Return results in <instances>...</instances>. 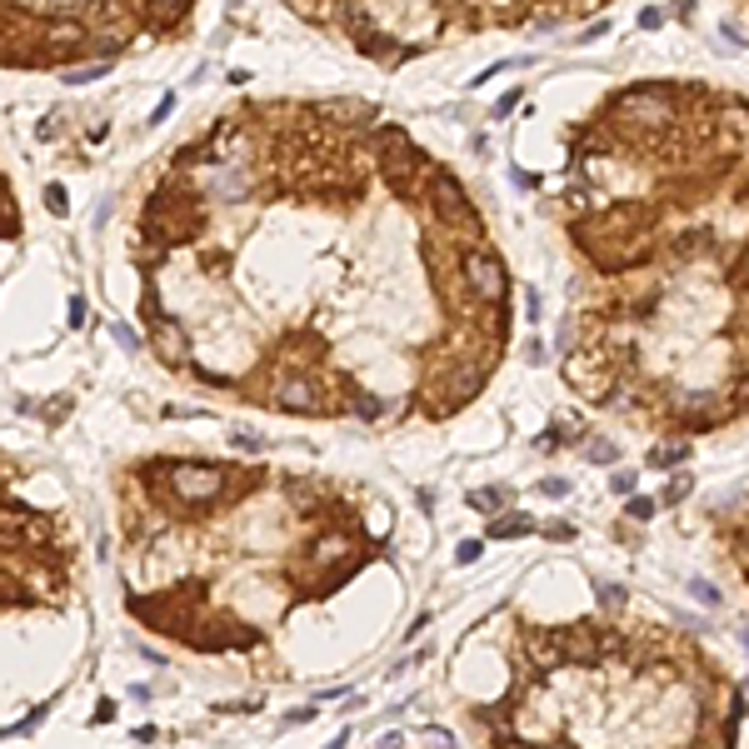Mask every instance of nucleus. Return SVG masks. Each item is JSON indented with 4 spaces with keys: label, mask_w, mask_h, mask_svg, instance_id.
<instances>
[{
    "label": "nucleus",
    "mask_w": 749,
    "mask_h": 749,
    "mask_svg": "<svg viewBox=\"0 0 749 749\" xmlns=\"http://www.w3.org/2000/svg\"><path fill=\"white\" fill-rule=\"evenodd\" d=\"M569 240L580 245L595 275H635L660 255V205L650 200H614L605 210L574 215L569 220Z\"/></svg>",
    "instance_id": "f257e3e1"
},
{
    "label": "nucleus",
    "mask_w": 749,
    "mask_h": 749,
    "mask_svg": "<svg viewBox=\"0 0 749 749\" xmlns=\"http://www.w3.org/2000/svg\"><path fill=\"white\" fill-rule=\"evenodd\" d=\"M135 475L150 490V500L180 509L185 520H200V514H210L220 500H240L235 490H255L265 480V470L215 465V459H145Z\"/></svg>",
    "instance_id": "f03ea898"
},
{
    "label": "nucleus",
    "mask_w": 749,
    "mask_h": 749,
    "mask_svg": "<svg viewBox=\"0 0 749 749\" xmlns=\"http://www.w3.org/2000/svg\"><path fill=\"white\" fill-rule=\"evenodd\" d=\"M365 135H370V150H375V160H380V185H385L400 205L425 200V180H430L435 160L410 140V130H405V125H370Z\"/></svg>",
    "instance_id": "7ed1b4c3"
},
{
    "label": "nucleus",
    "mask_w": 749,
    "mask_h": 749,
    "mask_svg": "<svg viewBox=\"0 0 749 749\" xmlns=\"http://www.w3.org/2000/svg\"><path fill=\"white\" fill-rule=\"evenodd\" d=\"M425 205H430L435 225L454 230V240L465 245V250L490 245V230H485V220H480L475 200L465 195V185H459L454 170H445V165H435V170H430V180H425Z\"/></svg>",
    "instance_id": "20e7f679"
},
{
    "label": "nucleus",
    "mask_w": 749,
    "mask_h": 749,
    "mask_svg": "<svg viewBox=\"0 0 749 749\" xmlns=\"http://www.w3.org/2000/svg\"><path fill=\"white\" fill-rule=\"evenodd\" d=\"M265 400H270L275 410H285V415H325V410H335L325 380H320L310 365H285L280 375H270Z\"/></svg>",
    "instance_id": "39448f33"
},
{
    "label": "nucleus",
    "mask_w": 749,
    "mask_h": 749,
    "mask_svg": "<svg viewBox=\"0 0 749 749\" xmlns=\"http://www.w3.org/2000/svg\"><path fill=\"white\" fill-rule=\"evenodd\" d=\"M459 285L480 305H509V270L490 245H475L459 255Z\"/></svg>",
    "instance_id": "423d86ee"
},
{
    "label": "nucleus",
    "mask_w": 749,
    "mask_h": 749,
    "mask_svg": "<svg viewBox=\"0 0 749 749\" xmlns=\"http://www.w3.org/2000/svg\"><path fill=\"white\" fill-rule=\"evenodd\" d=\"M185 645H190V650H200V655L255 650V645H260V629L240 624L235 614H215V609H200V619H195V629H190V640H185Z\"/></svg>",
    "instance_id": "0eeeda50"
},
{
    "label": "nucleus",
    "mask_w": 749,
    "mask_h": 749,
    "mask_svg": "<svg viewBox=\"0 0 749 749\" xmlns=\"http://www.w3.org/2000/svg\"><path fill=\"white\" fill-rule=\"evenodd\" d=\"M150 350H155V360L165 365V370H190L195 360H190V335H185V325L170 315V320H160V325H150Z\"/></svg>",
    "instance_id": "6e6552de"
},
{
    "label": "nucleus",
    "mask_w": 749,
    "mask_h": 749,
    "mask_svg": "<svg viewBox=\"0 0 749 749\" xmlns=\"http://www.w3.org/2000/svg\"><path fill=\"white\" fill-rule=\"evenodd\" d=\"M559 640H564V660L569 664H600L605 660V629L590 624V619L559 624Z\"/></svg>",
    "instance_id": "1a4fd4ad"
},
{
    "label": "nucleus",
    "mask_w": 749,
    "mask_h": 749,
    "mask_svg": "<svg viewBox=\"0 0 749 749\" xmlns=\"http://www.w3.org/2000/svg\"><path fill=\"white\" fill-rule=\"evenodd\" d=\"M525 645H530V664L545 674V669H555V664H569L564 660V640H559V624H530L525 629Z\"/></svg>",
    "instance_id": "9d476101"
},
{
    "label": "nucleus",
    "mask_w": 749,
    "mask_h": 749,
    "mask_svg": "<svg viewBox=\"0 0 749 749\" xmlns=\"http://www.w3.org/2000/svg\"><path fill=\"white\" fill-rule=\"evenodd\" d=\"M335 385H340V405L350 410L355 420H370V425H375L380 415H390V405H385L380 395H370V390H365V385H360L355 375H340Z\"/></svg>",
    "instance_id": "9b49d317"
},
{
    "label": "nucleus",
    "mask_w": 749,
    "mask_h": 749,
    "mask_svg": "<svg viewBox=\"0 0 749 749\" xmlns=\"http://www.w3.org/2000/svg\"><path fill=\"white\" fill-rule=\"evenodd\" d=\"M710 245H714V230H710V225H684V230H674V235L664 240L669 260H679V265H684V260H695V255H700V250H710Z\"/></svg>",
    "instance_id": "f8f14e48"
},
{
    "label": "nucleus",
    "mask_w": 749,
    "mask_h": 749,
    "mask_svg": "<svg viewBox=\"0 0 749 749\" xmlns=\"http://www.w3.org/2000/svg\"><path fill=\"white\" fill-rule=\"evenodd\" d=\"M485 535H490V540H525V535H535V520H530V514H520V509H509V514H495Z\"/></svg>",
    "instance_id": "ddd939ff"
},
{
    "label": "nucleus",
    "mask_w": 749,
    "mask_h": 749,
    "mask_svg": "<svg viewBox=\"0 0 749 749\" xmlns=\"http://www.w3.org/2000/svg\"><path fill=\"white\" fill-rule=\"evenodd\" d=\"M355 45H360V55H370V61H390V66H395V55H400L395 35H390V30H380V25H375V30H365Z\"/></svg>",
    "instance_id": "4468645a"
},
{
    "label": "nucleus",
    "mask_w": 749,
    "mask_h": 749,
    "mask_svg": "<svg viewBox=\"0 0 749 749\" xmlns=\"http://www.w3.org/2000/svg\"><path fill=\"white\" fill-rule=\"evenodd\" d=\"M684 459H689V445H684V440H679V445H655V450H650V470H679Z\"/></svg>",
    "instance_id": "2eb2a0df"
},
{
    "label": "nucleus",
    "mask_w": 749,
    "mask_h": 749,
    "mask_svg": "<svg viewBox=\"0 0 749 749\" xmlns=\"http://www.w3.org/2000/svg\"><path fill=\"white\" fill-rule=\"evenodd\" d=\"M470 505H475V509H485V514H500V509L509 505V490H505V485H490V490H475V495H470Z\"/></svg>",
    "instance_id": "dca6fc26"
},
{
    "label": "nucleus",
    "mask_w": 749,
    "mask_h": 749,
    "mask_svg": "<svg viewBox=\"0 0 749 749\" xmlns=\"http://www.w3.org/2000/svg\"><path fill=\"white\" fill-rule=\"evenodd\" d=\"M595 600L605 605V614H619V609L629 605V595H624V585H609V580H595Z\"/></svg>",
    "instance_id": "f3484780"
},
{
    "label": "nucleus",
    "mask_w": 749,
    "mask_h": 749,
    "mask_svg": "<svg viewBox=\"0 0 749 749\" xmlns=\"http://www.w3.org/2000/svg\"><path fill=\"white\" fill-rule=\"evenodd\" d=\"M724 285H729L734 295H749V245H744V250H739V260L724 270Z\"/></svg>",
    "instance_id": "a211bd4d"
},
{
    "label": "nucleus",
    "mask_w": 749,
    "mask_h": 749,
    "mask_svg": "<svg viewBox=\"0 0 749 749\" xmlns=\"http://www.w3.org/2000/svg\"><path fill=\"white\" fill-rule=\"evenodd\" d=\"M655 509H660V500H650V495H629L624 500V514H629V520H655Z\"/></svg>",
    "instance_id": "6ab92c4d"
},
{
    "label": "nucleus",
    "mask_w": 749,
    "mask_h": 749,
    "mask_svg": "<svg viewBox=\"0 0 749 749\" xmlns=\"http://www.w3.org/2000/svg\"><path fill=\"white\" fill-rule=\"evenodd\" d=\"M540 535H545V540H555V545H569V540H574V535H580V530H574L569 520H550V525H545Z\"/></svg>",
    "instance_id": "aec40b11"
},
{
    "label": "nucleus",
    "mask_w": 749,
    "mask_h": 749,
    "mask_svg": "<svg viewBox=\"0 0 749 749\" xmlns=\"http://www.w3.org/2000/svg\"><path fill=\"white\" fill-rule=\"evenodd\" d=\"M684 495H689V475H674V480L660 490V505H679Z\"/></svg>",
    "instance_id": "412c9836"
},
{
    "label": "nucleus",
    "mask_w": 749,
    "mask_h": 749,
    "mask_svg": "<svg viewBox=\"0 0 749 749\" xmlns=\"http://www.w3.org/2000/svg\"><path fill=\"white\" fill-rule=\"evenodd\" d=\"M585 459H590V465H614L619 454H614V445H609V440H590V454H585Z\"/></svg>",
    "instance_id": "4be33fe9"
},
{
    "label": "nucleus",
    "mask_w": 749,
    "mask_h": 749,
    "mask_svg": "<svg viewBox=\"0 0 749 749\" xmlns=\"http://www.w3.org/2000/svg\"><path fill=\"white\" fill-rule=\"evenodd\" d=\"M230 445L245 450V454H260V450H265V440H260V435H250V430H230Z\"/></svg>",
    "instance_id": "5701e85b"
},
{
    "label": "nucleus",
    "mask_w": 749,
    "mask_h": 749,
    "mask_svg": "<svg viewBox=\"0 0 749 749\" xmlns=\"http://www.w3.org/2000/svg\"><path fill=\"white\" fill-rule=\"evenodd\" d=\"M635 485H640V475H635V470H614L609 495H635Z\"/></svg>",
    "instance_id": "b1692460"
},
{
    "label": "nucleus",
    "mask_w": 749,
    "mask_h": 749,
    "mask_svg": "<svg viewBox=\"0 0 749 749\" xmlns=\"http://www.w3.org/2000/svg\"><path fill=\"white\" fill-rule=\"evenodd\" d=\"M70 415V395H61V400H45V425H61Z\"/></svg>",
    "instance_id": "393cba45"
},
{
    "label": "nucleus",
    "mask_w": 749,
    "mask_h": 749,
    "mask_svg": "<svg viewBox=\"0 0 749 749\" xmlns=\"http://www.w3.org/2000/svg\"><path fill=\"white\" fill-rule=\"evenodd\" d=\"M45 205H50L55 215H66V210H70V195H66V185H45Z\"/></svg>",
    "instance_id": "a878e982"
},
{
    "label": "nucleus",
    "mask_w": 749,
    "mask_h": 749,
    "mask_svg": "<svg viewBox=\"0 0 749 749\" xmlns=\"http://www.w3.org/2000/svg\"><path fill=\"white\" fill-rule=\"evenodd\" d=\"M664 16H669L664 6H645V11H640V30H660V25H664Z\"/></svg>",
    "instance_id": "bb28decb"
},
{
    "label": "nucleus",
    "mask_w": 749,
    "mask_h": 749,
    "mask_svg": "<svg viewBox=\"0 0 749 749\" xmlns=\"http://www.w3.org/2000/svg\"><path fill=\"white\" fill-rule=\"evenodd\" d=\"M520 95H525V90H505V95L495 100V110H490V115H495V120H505V115H509L514 105H520Z\"/></svg>",
    "instance_id": "cd10ccee"
},
{
    "label": "nucleus",
    "mask_w": 749,
    "mask_h": 749,
    "mask_svg": "<svg viewBox=\"0 0 749 749\" xmlns=\"http://www.w3.org/2000/svg\"><path fill=\"white\" fill-rule=\"evenodd\" d=\"M480 555H485V545H480V540H465V545L454 550V564H475Z\"/></svg>",
    "instance_id": "c85d7f7f"
},
{
    "label": "nucleus",
    "mask_w": 749,
    "mask_h": 749,
    "mask_svg": "<svg viewBox=\"0 0 749 749\" xmlns=\"http://www.w3.org/2000/svg\"><path fill=\"white\" fill-rule=\"evenodd\" d=\"M689 595L695 600H705V605H719V590L710 585V580H689Z\"/></svg>",
    "instance_id": "c756f323"
},
{
    "label": "nucleus",
    "mask_w": 749,
    "mask_h": 749,
    "mask_svg": "<svg viewBox=\"0 0 749 749\" xmlns=\"http://www.w3.org/2000/svg\"><path fill=\"white\" fill-rule=\"evenodd\" d=\"M540 495L559 500V495H569V480H559V475H545V480H540Z\"/></svg>",
    "instance_id": "7c9ffc66"
},
{
    "label": "nucleus",
    "mask_w": 749,
    "mask_h": 749,
    "mask_svg": "<svg viewBox=\"0 0 749 749\" xmlns=\"http://www.w3.org/2000/svg\"><path fill=\"white\" fill-rule=\"evenodd\" d=\"M555 445H564V430H559V425H550L545 435H535V450H555Z\"/></svg>",
    "instance_id": "2f4dec72"
},
{
    "label": "nucleus",
    "mask_w": 749,
    "mask_h": 749,
    "mask_svg": "<svg viewBox=\"0 0 749 749\" xmlns=\"http://www.w3.org/2000/svg\"><path fill=\"white\" fill-rule=\"evenodd\" d=\"M40 719H45V705H40V710H30V714H25L20 724H11V734H30V729H35Z\"/></svg>",
    "instance_id": "473e14b6"
},
{
    "label": "nucleus",
    "mask_w": 749,
    "mask_h": 749,
    "mask_svg": "<svg viewBox=\"0 0 749 749\" xmlns=\"http://www.w3.org/2000/svg\"><path fill=\"white\" fill-rule=\"evenodd\" d=\"M80 325H85V300L70 295V330H80Z\"/></svg>",
    "instance_id": "72a5a7b5"
},
{
    "label": "nucleus",
    "mask_w": 749,
    "mask_h": 749,
    "mask_svg": "<svg viewBox=\"0 0 749 749\" xmlns=\"http://www.w3.org/2000/svg\"><path fill=\"white\" fill-rule=\"evenodd\" d=\"M315 710H285V724H310Z\"/></svg>",
    "instance_id": "f704fd0d"
},
{
    "label": "nucleus",
    "mask_w": 749,
    "mask_h": 749,
    "mask_svg": "<svg viewBox=\"0 0 749 749\" xmlns=\"http://www.w3.org/2000/svg\"><path fill=\"white\" fill-rule=\"evenodd\" d=\"M719 35H724V40H734V45H744V30H739L734 20H724V25H719Z\"/></svg>",
    "instance_id": "c9c22d12"
},
{
    "label": "nucleus",
    "mask_w": 749,
    "mask_h": 749,
    "mask_svg": "<svg viewBox=\"0 0 749 749\" xmlns=\"http://www.w3.org/2000/svg\"><path fill=\"white\" fill-rule=\"evenodd\" d=\"M110 719H115V705L100 700V705H95V724H110Z\"/></svg>",
    "instance_id": "e433bc0d"
},
{
    "label": "nucleus",
    "mask_w": 749,
    "mask_h": 749,
    "mask_svg": "<svg viewBox=\"0 0 749 749\" xmlns=\"http://www.w3.org/2000/svg\"><path fill=\"white\" fill-rule=\"evenodd\" d=\"M514 180H520L525 190H540V175H530V170H520V165H514Z\"/></svg>",
    "instance_id": "4c0bfd02"
},
{
    "label": "nucleus",
    "mask_w": 749,
    "mask_h": 749,
    "mask_svg": "<svg viewBox=\"0 0 749 749\" xmlns=\"http://www.w3.org/2000/svg\"><path fill=\"white\" fill-rule=\"evenodd\" d=\"M170 105H175V95H165V100L155 105V115H150V125H160V120H165V115H170Z\"/></svg>",
    "instance_id": "58836bf2"
},
{
    "label": "nucleus",
    "mask_w": 749,
    "mask_h": 749,
    "mask_svg": "<svg viewBox=\"0 0 749 749\" xmlns=\"http://www.w3.org/2000/svg\"><path fill=\"white\" fill-rule=\"evenodd\" d=\"M400 744H405V734H385L380 739V749H400Z\"/></svg>",
    "instance_id": "ea45409f"
},
{
    "label": "nucleus",
    "mask_w": 749,
    "mask_h": 749,
    "mask_svg": "<svg viewBox=\"0 0 749 749\" xmlns=\"http://www.w3.org/2000/svg\"><path fill=\"white\" fill-rule=\"evenodd\" d=\"M345 744H350V734H335V739H330L325 749H345Z\"/></svg>",
    "instance_id": "a19ab883"
},
{
    "label": "nucleus",
    "mask_w": 749,
    "mask_h": 749,
    "mask_svg": "<svg viewBox=\"0 0 749 749\" xmlns=\"http://www.w3.org/2000/svg\"><path fill=\"white\" fill-rule=\"evenodd\" d=\"M739 640H744V650H749V629H739Z\"/></svg>",
    "instance_id": "79ce46f5"
},
{
    "label": "nucleus",
    "mask_w": 749,
    "mask_h": 749,
    "mask_svg": "<svg viewBox=\"0 0 749 749\" xmlns=\"http://www.w3.org/2000/svg\"><path fill=\"white\" fill-rule=\"evenodd\" d=\"M744 689H749V679H744Z\"/></svg>",
    "instance_id": "37998d69"
}]
</instances>
